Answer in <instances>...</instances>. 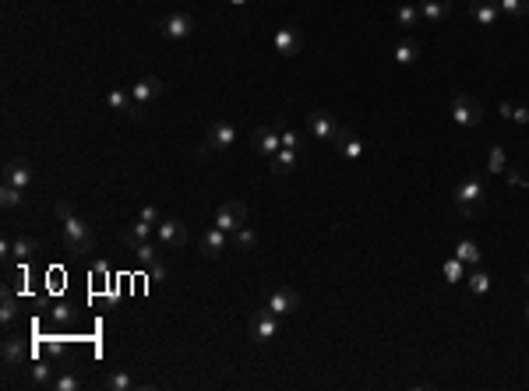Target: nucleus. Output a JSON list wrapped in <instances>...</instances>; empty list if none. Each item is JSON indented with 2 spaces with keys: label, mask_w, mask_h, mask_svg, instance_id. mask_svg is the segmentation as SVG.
I'll return each mask as SVG.
<instances>
[{
  "label": "nucleus",
  "mask_w": 529,
  "mask_h": 391,
  "mask_svg": "<svg viewBox=\"0 0 529 391\" xmlns=\"http://www.w3.org/2000/svg\"><path fill=\"white\" fill-rule=\"evenodd\" d=\"M416 57H420V46H416V39H402V43H395V50H392V60H395L399 68H409V64H416Z\"/></svg>",
  "instance_id": "22"
},
{
  "label": "nucleus",
  "mask_w": 529,
  "mask_h": 391,
  "mask_svg": "<svg viewBox=\"0 0 529 391\" xmlns=\"http://www.w3.org/2000/svg\"><path fill=\"white\" fill-rule=\"evenodd\" d=\"M276 50H279V57H297L300 53V29L297 25H283L276 32Z\"/></svg>",
  "instance_id": "16"
},
{
  "label": "nucleus",
  "mask_w": 529,
  "mask_h": 391,
  "mask_svg": "<svg viewBox=\"0 0 529 391\" xmlns=\"http://www.w3.org/2000/svg\"><path fill=\"white\" fill-rule=\"evenodd\" d=\"M32 162L29 159H8V166H4V184H11V187H18V191H29V184H32Z\"/></svg>",
  "instance_id": "9"
},
{
  "label": "nucleus",
  "mask_w": 529,
  "mask_h": 391,
  "mask_svg": "<svg viewBox=\"0 0 529 391\" xmlns=\"http://www.w3.org/2000/svg\"><path fill=\"white\" fill-rule=\"evenodd\" d=\"M215 226L226 229V233H236L240 226H247V205L236 201V198L222 201V205L215 208Z\"/></svg>",
  "instance_id": "5"
},
{
  "label": "nucleus",
  "mask_w": 529,
  "mask_h": 391,
  "mask_svg": "<svg viewBox=\"0 0 529 391\" xmlns=\"http://www.w3.org/2000/svg\"><path fill=\"white\" fill-rule=\"evenodd\" d=\"M469 15H473L483 29H490V25L501 18V8H497V0H473V4H469Z\"/></svg>",
  "instance_id": "19"
},
{
  "label": "nucleus",
  "mask_w": 529,
  "mask_h": 391,
  "mask_svg": "<svg viewBox=\"0 0 529 391\" xmlns=\"http://www.w3.org/2000/svg\"><path fill=\"white\" fill-rule=\"evenodd\" d=\"M0 321H4V324H15V321H18V300H15V293H11V289H4V307H0Z\"/></svg>",
  "instance_id": "30"
},
{
  "label": "nucleus",
  "mask_w": 529,
  "mask_h": 391,
  "mask_svg": "<svg viewBox=\"0 0 529 391\" xmlns=\"http://www.w3.org/2000/svg\"><path fill=\"white\" fill-rule=\"evenodd\" d=\"M152 233H155V226H152V222L134 219L131 226H124V229H120V243H124V247H138V243H145Z\"/></svg>",
  "instance_id": "17"
},
{
  "label": "nucleus",
  "mask_w": 529,
  "mask_h": 391,
  "mask_svg": "<svg viewBox=\"0 0 529 391\" xmlns=\"http://www.w3.org/2000/svg\"><path fill=\"white\" fill-rule=\"evenodd\" d=\"M43 349H46V356H60V352H64V342L50 338V342H43Z\"/></svg>",
  "instance_id": "40"
},
{
  "label": "nucleus",
  "mask_w": 529,
  "mask_h": 391,
  "mask_svg": "<svg viewBox=\"0 0 529 391\" xmlns=\"http://www.w3.org/2000/svg\"><path fill=\"white\" fill-rule=\"evenodd\" d=\"M53 366L46 363V359H36L32 366H29V377H25V384L29 387H53Z\"/></svg>",
  "instance_id": "20"
},
{
  "label": "nucleus",
  "mask_w": 529,
  "mask_h": 391,
  "mask_svg": "<svg viewBox=\"0 0 529 391\" xmlns=\"http://www.w3.org/2000/svg\"><path fill=\"white\" fill-rule=\"evenodd\" d=\"M53 321H71V307L57 303V307H53Z\"/></svg>",
  "instance_id": "42"
},
{
  "label": "nucleus",
  "mask_w": 529,
  "mask_h": 391,
  "mask_svg": "<svg viewBox=\"0 0 529 391\" xmlns=\"http://www.w3.org/2000/svg\"><path fill=\"white\" fill-rule=\"evenodd\" d=\"M226 247H229V233L219 229V226L201 236V257H208V261H215L219 254H226Z\"/></svg>",
  "instance_id": "14"
},
{
  "label": "nucleus",
  "mask_w": 529,
  "mask_h": 391,
  "mask_svg": "<svg viewBox=\"0 0 529 391\" xmlns=\"http://www.w3.org/2000/svg\"><path fill=\"white\" fill-rule=\"evenodd\" d=\"M466 286H469V293H473V296H483V293L490 289V275H487V271H469Z\"/></svg>",
  "instance_id": "33"
},
{
  "label": "nucleus",
  "mask_w": 529,
  "mask_h": 391,
  "mask_svg": "<svg viewBox=\"0 0 529 391\" xmlns=\"http://www.w3.org/2000/svg\"><path fill=\"white\" fill-rule=\"evenodd\" d=\"M22 201H25V191H18V187H11V184H4V187H0V205H4L8 212L22 208Z\"/></svg>",
  "instance_id": "26"
},
{
  "label": "nucleus",
  "mask_w": 529,
  "mask_h": 391,
  "mask_svg": "<svg viewBox=\"0 0 529 391\" xmlns=\"http://www.w3.org/2000/svg\"><path fill=\"white\" fill-rule=\"evenodd\" d=\"M279 138H283V148H304V138H300V131L297 127H290V124H279Z\"/></svg>",
  "instance_id": "32"
},
{
  "label": "nucleus",
  "mask_w": 529,
  "mask_h": 391,
  "mask_svg": "<svg viewBox=\"0 0 529 391\" xmlns=\"http://www.w3.org/2000/svg\"><path fill=\"white\" fill-rule=\"evenodd\" d=\"M233 141H236V127L229 120L208 124V131H205V152H226V148H233Z\"/></svg>",
  "instance_id": "6"
},
{
  "label": "nucleus",
  "mask_w": 529,
  "mask_h": 391,
  "mask_svg": "<svg viewBox=\"0 0 529 391\" xmlns=\"http://www.w3.org/2000/svg\"><path fill=\"white\" fill-rule=\"evenodd\" d=\"M501 15H511V18H525L529 15V0H497Z\"/></svg>",
  "instance_id": "31"
},
{
  "label": "nucleus",
  "mask_w": 529,
  "mask_h": 391,
  "mask_svg": "<svg viewBox=\"0 0 529 391\" xmlns=\"http://www.w3.org/2000/svg\"><path fill=\"white\" fill-rule=\"evenodd\" d=\"M483 198H487V184H483V177H466L459 187H455V208H459V215H466V219H473L480 208H483Z\"/></svg>",
  "instance_id": "1"
},
{
  "label": "nucleus",
  "mask_w": 529,
  "mask_h": 391,
  "mask_svg": "<svg viewBox=\"0 0 529 391\" xmlns=\"http://www.w3.org/2000/svg\"><path fill=\"white\" fill-rule=\"evenodd\" d=\"M155 96H162V78H155V75H145L138 85H134V92H131V99H134V106H148Z\"/></svg>",
  "instance_id": "13"
},
{
  "label": "nucleus",
  "mask_w": 529,
  "mask_h": 391,
  "mask_svg": "<svg viewBox=\"0 0 529 391\" xmlns=\"http://www.w3.org/2000/svg\"><path fill=\"white\" fill-rule=\"evenodd\" d=\"M11 254H15L18 261H32V257L39 254V243H36L32 236H15V240H11Z\"/></svg>",
  "instance_id": "25"
},
{
  "label": "nucleus",
  "mask_w": 529,
  "mask_h": 391,
  "mask_svg": "<svg viewBox=\"0 0 529 391\" xmlns=\"http://www.w3.org/2000/svg\"><path fill=\"white\" fill-rule=\"evenodd\" d=\"M53 212H57V219H64V222L71 219V205H68V201H57V208H53Z\"/></svg>",
  "instance_id": "43"
},
{
  "label": "nucleus",
  "mask_w": 529,
  "mask_h": 391,
  "mask_svg": "<svg viewBox=\"0 0 529 391\" xmlns=\"http://www.w3.org/2000/svg\"><path fill=\"white\" fill-rule=\"evenodd\" d=\"M276 331H279V314H272L269 307H261V310L254 314V321H250L254 342H269V338H276Z\"/></svg>",
  "instance_id": "8"
},
{
  "label": "nucleus",
  "mask_w": 529,
  "mask_h": 391,
  "mask_svg": "<svg viewBox=\"0 0 529 391\" xmlns=\"http://www.w3.org/2000/svg\"><path fill=\"white\" fill-rule=\"evenodd\" d=\"M343 127H339V120L329 113V110H314L311 113V134L314 138H321V141H336V134H339Z\"/></svg>",
  "instance_id": "12"
},
{
  "label": "nucleus",
  "mask_w": 529,
  "mask_h": 391,
  "mask_svg": "<svg viewBox=\"0 0 529 391\" xmlns=\"http://www.w3.org/2000/svg\"><path fill=\"white\" fill-rule=\"evenodd\" d=\"M445 278H448V282H459V278H462V261H459V257H448V261H445Z\"/></svg>",
  "instance_id": "38"
},
{
  "label": "nucleus",
  "mask_w": 529,
  "mask_h": 391,
  "mask_svg": "<svg viewBox=\"0 0 529 391\" xmlns=\"http://www.w3.org/2000/svg\"><path fill=\"white\" fill-rule=\"evenodd\" d=\"M297 155H300L297 148H279V152L272 155V173H276V177H286V173L297 166Z\"/></svg>",
  "instance_id": "24"
},
{
  "label": "nucleus",
  "mask_w": 529,
  "mask_h": 391,
  "mask_svg": "<svg viewBox=\"0 0 529 391\" xmlns=\"http://www.w3.org/2000/svg\"><path fill=\"white\" fill-rule=\"evenodd\" d=\"M336 145H339V155H343L346 162H357V159L364 155V141H360L353 131H346V127L336 134Z\"/></svg>",
  "instance_id": "18"
},
{
  "label": "nucleus",
  "mask_w": 529,
  "mask_h": 391,
  "mask_svg": "<svg viewBox=\"0 0 529 391\" xmlns=\"http://www.w3.org/2000/svg\"><path fill=\"white\" fill-rule=\"evenodd\" d=\"M166 275H170V271H166V264H159V261H155V264H152V282H166Z\"/></svg>",
  "instance_id": "41"
},
{
  "label": "nucleus",
  "mask_w": 529,
  "mask_h": 391,
  "mask_svg": "<svg viewBox=\"0 0 529 391\" xmlns=\"http://www.w3.org/2000/svg\"><path fill=\"white\" fill-rule=\"evenodd\" d=\"M264 307H269L272 314H279V317H286V314H293V310H300V293L297 289H276L272 296H269V303H264Z\"/></svg>",
  "instance_id": "11"
},
{
  "label": "nucleus",
  "mask_w": 529,
  "mask_h": 391,
  "mask_svg": "<svg viewBox=\"0 0 529 391\" xmlns=\"http://www.w3.org/2000/svg\"><path fill=\"white\" fill-rule=\"evenodd\" d=\"M525 321H529V307H525Z\"/></svg>",
  "instance_id": "48"
},
{
  "label": "nucleus",
  "mask_w": 529,
  "mask_h": 391,
  "mask_svg": "<svg viewBox=\"0 0 529 391\" xmlns=\"http://www.w3.org/2000/svg\"><path fill=\"white\" fill-rule=\"evenodd\" d=\"M64 247H68L71 254H92V247H96L92 226L82 222L78 215H71V219L64 222Z\"/></svg>",
  "instance_id": "2"
},
{
  "label": "nucleus",
  "mask_w": 529,
  "mask_h": 391,
  "mask_svg": "<svg viewBox=\"0 0 529 391\" xmlns=\"http://www.w3.org/2000/svg\"><path fill=\"white\" fill-rule=\"evenodd\" d=\"M155 236H159L162 247H184V243H187V226H184L180 219H162V222L155 226Z\"/></svg>",
  "instance_id": "10"
},
{
  "label": "nucleus",
  "mask_w": 529,
  "mask_h": 391,
  "mask_svg": "<svg viewBox=\"0 0 529 391\" xmlns=\"http://www.w3.org/2000/svg\"><path fill=\"white\" fill-rule=\"evenodd\" d=\"M257 243V236H254V229L250 226H240L236 233H233V247H240V250H250Z\"/></svg>",
  "instance_id": "36"
},
{
  "label": "nucleus",
  "mask_w": 529,
  "mask_h": 391,
  "mask_svg": "<svg viewBox=\"0 0 529 391\" xmlns=\"http://www.w3.org/2000/svg\"><path fill=\"white\" fill-rule=\"evenodd\" d=\"M233 4H247V0H233Z\"/></svg>",
  "instance_id": "46"
},
{
  "label": "nucleus",
  "mask_w": 529,
  "mask_h": 391,
  "mask_svg": "<svg viewBox=\"0 0 529 391\" xmlns=\"http://www.w3.org/2000/svg\"><path fill=\"white\" fill-rule=\"evenodd\" d=\"M508 184H511V187H525V177H522V173H508Z\"/></svg>",
  "instance_id": "45"
},
{
  "label": "nucleus",
  "mask_w": 529,
  "mask_h": 391,
  "mask_svg": "<svg viewBox=\"0 0 529 391\" xmlns=\"http://www.w3.org/2000/svg\"><path fill=\"white\" fill-rule=\"evenodd\" d=\"M420 15H423V22L438 25L452 15V0H420Z\"/></svg>",
  "instance_id": "21"
},
{
  "label": "nucleus",
  "mask_w": 529,
  "mask_h": 391,
  "mask_svg": "<svg viewBox=\"0 0 529 391\" xmlns=\"http://www.w3.org/2000/svg\"><path fill=\"white\" fill-rule=\"evenodd\" d=\"M106 106H110V110H117V113H131V106H134V99H131L127 92H120V89H113V92L106 96Z\"/></svg>",
  "instance_id": "28"
},
{
  "label": "nucleus",
  "mask_w": 529,
  "mask_h": 391,
  "mask_svg": "<svg viewBox=\"0 0 529 391\" xmlns=\"http://www.w3.org/2000/svg\"><path fill=\"white\" fill-rule=\"evenodd\" d=\"M448 113H452V120H455L459 127H476V124L483 120V106H480V99H473V96H466V92H459V96L452 99Z\"/></svg>",
  "instance_id": "3"
},
{
  "label": "nucleus",
  "mask_w": 529,
  "mask_h": 391,
  "mask_svg": "<svg viewBox=\"0 0 529 391\" xmlns=\"http://www.w3.org/2000/svg\"><path fill=\"white\" fill-rule=\"evenodd\" d=\"M82 387V377L78 373H60L57 380H53V391H78Z\"/></svg>",
  "instance_id": "37"
},
{
  "label": "nucleus",
  "mask_w": 529,
  "mask_h": 391,
  "mask_svg": "<svg viewBox=\"0 0 529 391\" xmlns=\"http://www.w3.org/2000/svg\"><path fill=\"white\" fill-rule=\"evenodd\" d=\"M103 387H106V391H131V387H134V377H131V373H110V377L103 380Z\"/></svg>",
  "instance_id": "34"
},
{
  "label": "nucleus",
  "mask_w": 529,
  "mask_h": 391,
  "mask_svg": "<svg viewBox=\"0 0 529 391\" xmlns=\"http://www.w3.org/2000/svg\"><path fill=\"white\" fill-rule=\"evenodd\" d=\"M455 257H459L462 264H480V247H476L473 240H459V247H455Z\"/></svg>",
  "instance_id": "27"
},
{
  "label": "nucleus",
  "mask_w": 529,
  "mask_h": 391,
  "mask_svg": "<svg viewBox=\"0 0 529 391\" xmlns=\"http://www.w3.org/2000/svg\"><path fill=\"white\" fill-rule=\"evenodd\" d=\"M131 250H134L138 264H155V261H159V247H155L152 240H145V243H138V247H131Z\"/></svg>",
  "instance_id": "29"
},
{
  "label": "nucleus",
  "mask_w": 529,
  "mask_h": 391,
  "mask_svg": "<svg viewBox=\"0 0 529 391\" xmlns=\"http://www.w3.org/2000/svg\"><path fill=\"white\" fill-rule=\"evenodd\" d=\"M395 22H399V29H416V25L423 22L420 4H399V8H395Z\"/></svg>",
  "instance_id": "23"
},
{
  "label": "nucleus",
  "mask_w": 529,
  "mask_h": 391,
  "mask_svg": "<svg viewBox=\"0 0 529 391\" xmlns=\"http://www.w3.org/2000/svg\"><path fill=\"white\" fill-rule=\"evenodd\" d=\"M511 120H515V124H529V110H525V106L511 110Z\"/></svg>",
  "instance_id": "44"
},
{
  "label": "nucleus",
  "mask_w": 529,
  "mask_h": 391,
  "mask_svg": "<svg viewBox=\"0 0 529 391\" xmlns=\"http://www.w3.org/2000/svg\"><path fill=\"white\" fill-rule=\"evenodd\" d=\"M138 219H145V222H152V226H159V222H162V215H159V208H155V205H145Z\"/></svg>",
  "instance_id": "39"
},
{
  "label": "nucleus",
  "mask_w": 529,
  "mask_h": 391,
  "mask_svg": "<svg viewBox=\"0 0 529 391\" xmlns=\"http://www.w3.org/2000/svg\"><path fill=\"white\" fill-rule=\"evenodd\" d=\"M155 29L162 32V39L180 43V39H191V32H194V18H191L187 11H173V15L159 18V22H155Z\"/></svg>",
  "instance_id": "4"
},
{
  "label": "nucleus",
  "mask_w": 529,
  "mask_h": 391,
  "mask_svg": "<svg viewBox=\"0 0 529 391\" xmlns=\"http://www.w3.org/2000/svg\"><path fill=\"white\" fill-rule=\"evenodd\" d=\"M250 148L257 152V155H276L279 148H283V138H279V131L276 127H254L250 131Z\"/></svg>",
  "instance_id": "7"
},
{
  "label": "nucleus",
  "mask_w": 529,
  "mask_h": 391,
  "mask_svg": "<svg viewBox=\"0 0 529 391\" xmlns=\"http://www.w3.org/2000/svg\"><path fill=\"white\" fill-rule=\"evenodd\" d=\"M487 169H490V173H504V169H508V155H504V148H501V145H494V148H490Z\"/></svg>",
  "instance_id": "35"
},
{
  "label": "nucleus",
  "mask_w": 529,
  "mask_h": 391,
  "mask_svg": "<svg viewBox=\"0 0 529 391\" xmlns=\"http://www.w3.org/2000/svg\"><path fill=\"white\" fill-rule=\"evenodd\" d=\"M0 356H4V366H8V370H11V366H22V363L29 359V342L18 338V335H11V338H4V349H0Z\"/></svg>",
  "instance_id": "15"
},
{
  "label": "nucleus",
  "mask_w": 529,
  "mask_h": 391,
  "mask_svg": "<svg viewBox=\"0 0 529 391\" xmlns=\"http://www.w3.org/2000/svg\"><path fill=\"white\" fill-rule=\"evenodd\" d=\"M525 286H529V271H525Z\"/></svg>",
  "instance_id": "47"
}]
</instances>
